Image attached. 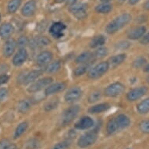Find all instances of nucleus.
Returning a JSON list of instances; mask_svg holds the SVG:
<instances>
[{
  "mask_svg": "<svg viewBox=\"0 0 149 149\" xmlns=\"http://www.w3.org/2000/svg\"><path fill=\"white\" fill-rule=\"evenodd\" d=\"M131 15L129 13H123L117 17L116 19L112 20L109 24L105 27V31L108 34H113L117 32L119 30L126 26L127 24H129L130 21L131 20Z\"/></svg>",
  "mask_w": 149,
  "mask_h": 149,
  "instance_id": "nucleus-1",
  "label": "nucleus"
},
{
  "mask_svg": "<svg viewBox=\"0 0 149 149\" xmlns=\"http://www.w3.org/2000/svg\"><path fill=\"white\" fill-rule=\"evenodd\" d=\"M98 131L94 130H91L89 132L86 133L84 135H82L77 141V145L81 148H85L88 147L92 145L96 142L98 139Z\"/></svg>",
  "mask_w": 149,
  "mask_h": 149,
  "instance_id": "nucleus-2",
  "label": "nucleus"
},
{
  "mask_svg": "<svg viewBox=\"0 0 149 149\" xmlns=\"http://www.w3.org/2000/svg\"><path fill=\"white\" fill-rule=\"evenodd\" d=\"M80 106L79 105H72L70 107L67 108L63 113L61 117V125L66 126L73 121V120L77 117L80 112Z\"/></svg>",
  "mask_w": 149,
  "mask_h": 149,
  "instance_id": "nucleus-3",
  "label": "nucleus"
},
{
  "mask_svg": "<svg viewBox=\"0 0 149 149\" xmlns=\"http://www.w3.org/2000/svg\"><path fill=\"white\" fill-rule=\"evenodd\" d=\"M109 62H102L97 64L95 66L90 70L88 72V77L91 79H96L100 77L105 74L109 69Z\"/></svg>",
  "mask_w": 149,
  "mask_h": 149,
  "instance_id": "nucleus-4",
  "label": "nucleus"
},
{
  "mask_svg": "<svg viewBox=\"0 0 149 149\" xmlns=\"http://www.w3.org/2000/svg\"><path fill=\"white\" fill-rule=\"evenodd\" d=\"M125 90V86L120 82H116L105 88L104 94L108 97H117L120 95Z\"/></svg>",
  "mask_w": 149,
  "mask_h": 149,
  "instance_id": "nucleus-5",
  "label": "nucleus"
},
{
  "mask_svg": "<svg viewBox=\"0 0 149 149\" xmlns=\"http://www.w3.org/2000/svg\"><path fill=\"white\" fill-rule=\"evenodd\" d=\"M52 81H53V79L50 77L40 79L38 81H37L36 82H34L32 84H31L29 88H27V91L30 93L38 92L41 90H42L43 88L50 85V84L52 83Z\"/></svg>",
  "mask_w": 149,
  "mask_h": 149,
  "instance_id": "nucleus-6",
  "label": "nucleus"
},
{
  "mask_svg": "<svg viewBox=\"0 0 149 149\" xmlns=\"http://www.w3.org/2000/svg\"><path fill=\"white\" fill-rule=\"evenodd\" d=\"M83 91L81 88L78 87L70 88V90L66 93V95L64 96V99L66 102L72 103L79 100L82 97Z\"/></svg>",
  "mask_w": 149,
  "mask_h": 149,
  "instance_id": "nucleus-7",
  "label": "nucleus"
},
{
  "mask_svg": "<svg viewBox=\"0 0 149 149\" xmlns=\"http://www.w3.org/2000/svg\"><path fill=\"white\" fill-rule=\"evenodd\" d=\"M53 55L51 52L49 51H43L40 52L38 56H37L36 63L37 65L40 67L47 66L52 60Z\"/></svg>",
  "mask_w": 149,
  "mask_h": 149,
  "instance_id": "nucleus-8",
  "label": "nucleus"
},
{
  "mask_svg": "<svg viewBox=\"0 0 149 149\" xmlns=\"http://www.w3.org/2000/svg\"><path fill=\"white\" fill-rule=\"evenodd\" d=\"M28 58V52L26 49H20L17 52L13 58V64L15 66H20L27 61Z\"/></svg>",
  "mask_w": 149,
  "mask_h": 149,
  "instance_id": "nucleus-9",
  "label": "nucleus"
},
{
  "mask_svg": "<svg viewBox=\"0 0 149 149\" xmlns=\"http://www.w3.org/2000/svg\"><path fill=\"white\" fill-rule=\"evenodd\" d=\"M66 29V25L61 22H56L52 24L49 32L55 38H60L63 36V31Z\"/></svg>",
  "mask_w": 149,
  "mask_h": 149,
  "instance_id": "nucleus-10",
  "label": "nucleus"
},
{
  "mask_svg": "<svg viewBox=\"0 0 149 149\" xmlns=\"http://www.w3.org/2000/svg\"><path fill=\"white\" fill-rule=\"evenodd\" d=\"M147 89L146 87H140V88H134L128 92L127 95V98L130 102H134L137 99H139L146 94Z\"/></svg>",
  "mask_w": 149,
  "mask_h": 149,
  "instance_id": "nucleus-11",
  "label": "nucleus"
},
{
  "mask_svg": "<svg viewBox=\"0 0 149 149\" xmlns=\"http://www.w3.org/2000/svg\"><path fill=\"white\" fill-rule=\"evenodd\" d=\"M37 5L35 1L30 0L25 3L24 6L21 9V14L25 17H30L34 14L36 11Z\"/></svg>",
  "mask_w": 149,
  "mask_h": 149,
  "instance_id": "nucleus-12",
  "label": "nucleus"
},
{
  "mask_svg": "<svg viewBox=\"0 0 149 149\" xmlns=\"http://www.w3.org/2000/svg\"><path fill=\"white\" fill-rule=\"evenodd\" d=\"M17 46V44L14 39H8L3 45V56L6 58L11 56L14 53Z\"/></svg>",
  "mask_w": 149,
  "mask_h": 149,
  "instance_id": "nucleus-13",
  "label": "nucleus"
},
{
  "mask_svg": "<svg viewBox=\"0 0 149 149\" xmlns=\"http://www.w3.org/2000/svg\"><path fill=\"white\" fill-rule=\"evenodd\" d=\"M66 88V84L64 82H59V83H56L52 84V85L48 86L45 88V95L46 96L52 95L54 94H56L63 91Z\"/></svg>",
  "mask_w": 149,
  "mask_h": 149,
  "instance_id": "nucleus-14",
  "label": "nucleus"
},
{
  "mask_svg": "<svg viewBox=\"0 0 149 149\" xmlns=\"http://www.w3.org/2000/svg\"><path fill=\"white\" fill-rule=\"evenodd\" d=\"M13 31L14 27L10 23H4L0 25V37L3 39H9Z\"/></svg>",
  "mask_w": 149,
  "mask_h": 149,
  "instance_id": "nucleus-15",
  "label": "nucleus"
},
{
  "mask_svg": "<svg viewBox=\"0 0 149 149\" xmlns=\"http://www.w3.org/2000/svg\"><path fill=\"white\" fill-rule=\"evenodd\" d=\"M94 126V121L89 116L81 118L78 122L75 123V128L78 130H87Z\"/></svg>",
  "mask_w": 149,
  "mask_h": 149,
  "instance_id": "nucleus-16",
  "label": "nucleus"
},
{
  "mask_svg": "<svg viewBox=\"0 0 149 149\" xmlns=\"http://www.w3.org/2000/svg\"><path fill=\"white\" fill-rule=\"evenodd\" d=\"M145 31H146V27L144 26H139V27L133 29L131 31H130V33L128 34V38L131 40L139 39L144 36Z\"/></svg>",
  "mask_w": 149,
  "mask_h": 149,
  "instance_id": "nucleus-17",
  "label": "nucleus"
},
{
  "mask_svg": "<svg viewBox=\"0 0 149 149\" xmlns=\"http://www.w3.org/2000/svg\"><path fill=\"white\" fill-rule=\"evenodd\" d=\"M50 43H51V41L47 37L43 36L32 39L30 42V45L32 48H38V47L46 46V45H49Z\"/></svg>",
  "mask_w": 149,
  "mask_h": 149,
  "instance_id": "nucleus-18",
  "label": "nucleus"
},
{
  "mask_svg": "<svg viewBox=\"0 0 149 149\" xmlns=\"http://www.w3.org/2000/svg\"><path fill=\"white\" fill-rule=\"evenodd\" d=\"M42 71L39 70L31 71L24 77L22 81L23 83L24 84H29L31 83H33L34 81H36L37 79L42 75Z\"/></svg>",
  "mask_w": 149,
  "mask_h": 149,
  "instance_id": "nucleus-19",
  "label": "nucleus"
},
{
  "mask_svg": "<svg viewBox=\"0 0 149 149\" xmlns=\"http://www.w3.org/2000/svg\"><path fill=\"white\" fill-rule=\"evenodd\" d=\"M110 108V105L108 103H101L98 105H94L89 109L88 112L91 114H98V113H102L103 112L107 111Z\"/></svg>",
  "mask_w": 149,
  "mask_h": 149,
  "instance_id": "nucleus-20",
  "label": "nucleus"
},
{
  "mask_svg": "<svg viewBox=\"0 0 149 149\" xmlns=\"http://www.w3.org/2000/svg\"><path fill=\"white\" fill-rule=\"evenodd\" d=\"M126 58H127L126 54H118L116 56H114L112 58H110L109 62V66L115 68L116 66H120V64H122L126 60Z\"/></svg>",
  "mask_w": 149,
  "mask_h": 149,
  "instance_id": "nucleus-21",
  "label": "nucleus"
},
{
  "mask_svg": "<svg viewBox=\"0 0 149 149\" xmlns=\"http://www.w3.org/2000/svg\"><path fill=\"white\" fill-rule=\"evenodd\" d=\"M116 121L117 123L118 126L120 128H127L130 125V120L128 116L124 114H120L115 118Z\"/></svg>",
  "mask_w": 149,
  "mask_h": 149,
  "instance_id": "nucleus-22",
  "label": "nucleus"
},
{
  "mask_svg": "<svg viewBox=\"0 0 149 149\" xmlns=\"http://www.w3.org/2000/svg\"><path fill=\"white\" fill-rule=\"evenodd\" d=\"M93 58V53L91 52H84L80 54L76 58V63L78 64L88 63L91 59Z\"/></svg>",
  "mask_w": 149,
  "mask_h": 149,
  "instance_id": "nucleus-23",
  "label": "nucleus"
},
{
  "mask_svg": "<svg viewBox=\"0 0 149 149\" xmlns=\"http://www.w3.org/2000/svg\"><path fill=\"white\" fill-rule=\"evenodd\" d=\"M113 10V6L108 3H102V4L96 6L95 11L100 14H106Z\"/></svg>",
  "mask_w": 149,
  "mask_h": 149,
  "instance_id": "nucleus-24",
  "label": "nucleus"
},
{
  "mask_svg": "<svg viewBox=\"0 0 149 149\" xmlns=\"http://www.w3.org/2000/svg\"><path fill=\"white\" fill-rule=\"evenodd\" d=\"M27 127H28V123L27 122H22L20 123V124L17 126L14 131V134H13V137L14 139H17L20 137H21L24 132L27 130Z\"/></svg>",
  "mask_w": 149,
  "mask_h": 149,
  "instance_id": "nucleus-25",
  "label": "nucleus"
},
{
  "mask_svg": "<svg viewBox=\"0 0 149 149\" xmlns=\"http://www.w3.org/2000/svg\"><path fill=\"white\" fill-rule=\"evenodd\" d=\"M22 0H10L7 5V11L9 13H15L20 8Z\"/></svg>",
  "mask_w": 149,
  "mask_h": 149,
  "instance_id": "nucleus-26",
  "label": "nucleus"
},
{
  "mask_svg": "<svg viewBox=\"0 0 149 149\" xmlns=\"http://www.w3.org/2000/svg\"><path fill=\"white\" fill-rule=\"evenodd\" d=\"M105 38L103 35H98L93 38L92 40L90 42V47L91 48H97V47H100L105 43Z\"/></svg>",
  "mask_w": 149,
  "mask_h": 149,
  "instance_id": "nucleus-27",
  "label": "nucleus"
},
{
  "mask_svg": "<svg viewBox=\"0 0 149 149\" xmlns=\"http://www.w3.org/2000/svg\"><path fill=\"white\" fill-rule=\"evenodd\" d=\"M137 109L140 114H146L149 113V98L141 102L137 105Z\"/></svg>",
  "mask_w": 149,
  "mask_h": 149,
  "instance_id": "nucleus-28",
  "label": "nucleus"
},
{
  "mask_svg": "<svg viewBox=\"0 0 149 149\" xmlns=\"http://www.w3.org/2000/svg\"><path fill=\"white\" fill-rule=\"evenodd\" d=\"M119 129H120V127L118 126L117 123H116L115 119H112L108 122L106 130H107V133L109 134H114L115 133L117 132Z\"/></svg>",
  "mask_w": 149,
  "mask_h": 149,
  "instance_id": "nucleus-29",
  "label": "nucleus"
},
{
  "mask_svg": "<svg viewBox=\"0 0 149 149\" xmlns=\"http://www.w3.org/2000/svg\"><path fill=\"white\" fill-rule=\"evenodd\" d=\"M31 105L28 100H21L18 104L17 109L20 113H26L31 109Z\"/></svg>",
  "mask_w": 149,
  "mask_h": 149,
  "instance_id": "nucleus-30",
  "label": "nucleus"
},
{
  "mask_svg": "<svg viewBox=\"0 0 149 149\" xmlns=\"http://www.w3.org/2000/svg\"><path fill=\"white\" fill-rule=\"evenodd\" d=\"M59 105V98H54L48 101L45 104L44 109L46 112H50L52 110L56 109L57 106Z\"/></svg>",
  "mask_w": 149,
  "mask_h": 149,
  "instance_id": "nucleus-31",
  "label": "nucleus"
},
{
  "mask_svg": "<svg viewBox=\"0 0 149 149\" xmlns=\"http://www.w3.org/2000/svg\"><path fill=\"white\" fill-rule=\"evenodd\" d=\"M60 66H61V63L59 61H54L52 63H50L46 66V69H45V71H46L48 73H53L55 72H56L60 69Z\"/></svg>",
  "mask_w": 149,
  "mask_h": 149,
  "instance_id": "nucleus-32",
  "label": "nucleus"
},
{
  "mask_svg": "<svg viewBox=\"0 0 149 149\" xmlns=\"http://www.w3.org/2000/svg\"><path fill=\"white\" fill-rule=\"evenodd\" d=\"M102 98V93L98 91H95L89 95L88 96V102L89 103H95L96 102H98V100H100Z\"/></svg>",
  "mask_w": 149,
  "mask_h": 149,
  "instance_id": "nucleus-33",
  "label": "nucleus"
},
{
  "mask_svg": "<svg viewBox=\"0 0 149 149\" xmlns=\"http://www.w3.org/2000/svg\"><path fill=\"white\" fill-rule=\"evenodd\" d=\"M40 146L39 141L38 140L32 138L28 140L25 144V148L26 149H38Z\"/></svg>",
  "mask_w": 149,
  "mask_h": 149,
  "instance_id": "nucleus-34",
  "label": "nucleus"
},
{
  "mask_svg": "<svg viewBox=\"0 0 149 149\" xmlns=\"http://www.w3.org/2000/svg\"><path fill=\"white\" fill-rule=\"evenodd\" d=\"M88 68H89V65H84V66H81L76 68L73 71V73H74V75L77 77L81 76V75H83L84 73L88 71Z\"/></svg>",
  "mask_w": 149,
  "mask_h": 149,
  "instance_id": "nucleus-35",
  "label": "nucleus"
},
{
  "mask_svg": "<svg viewBox=\"0 0 149 149\" xmlns=\"http://www.w3.org/2000/svg\"><path fill=\"white\" fill-rule=\"evenodd\" d=\"M73 14L77 20H84L88 17V13H87V11H86L85 9L76 11V12L73 13Z\"/></svg>",
  "mask_w": 149,
  "mask_h": 149,
  "instance_id": "nucleus-36",
  "label": "nucleus"
},
{
  "mask_svg": "<svg viewBox=\"0 0 149 149\" xmlns=\"http://www.w3.org/2000/svg\"><path fill=\"white\" fill-rule=\"evenodd\" d=\"M87 8H88V5L87 4H84V3H78V4H75V5H73V6H70V11L72 13L74 12H76V11H78V10H87Z\"/></svg>",
  "mask_w": 149,
  "mask_h": 149,
  "instance_id": "nucleus-37",
  "label": "nucleus"
},
{
  "mask_svg": "<svg viewBox=\"0 0 149 149\" xmlns=\"http://www.w3.org/2000/svg\"><path fill=\"white\" fill-rule=\"evenodd\" d=\"M108 54V49L106 48H98L97 50H96L95 53V56L97 58H103V57H105V56H107Z\"/></svg>",
  "mask_w": 149,
  "mask_h": 149,
  "instance_id": "nucleus-38",
  "label": "nucleus"
},
{
  "mask_svg": "<svg viewBox=\"0 0 149 149\" xmlns=\"http://www.w3.org/2000/svg\"><path fill=\"white\" fill-rule=\"evenodd\" d=\"M29 43V41L27 39V38L26 36H21L20 37V38L17 41V46L19 47L20 49H24L27 44Z\"/></svg>",
  "mask_w": 149,
  "mask_h": 149,
  "instance_id": "nucleus-39",
  "label": "nucleus"
},
{
  "mask_svg": "<svg viewBox=\"0 0 149 149\" xmlns=\"http://www.w3.org/2000/svg\"><path fill=\"white\" fill-rule=\"evenodd\" d=\"M146 63V59L144 57H138L137 59H136L134 61L133 66L136 67V68H139V67H142Z\"/></svg>",
  "mask_w": 149,
  "mask_h": 149,
  "instance_id": "nucleus-40",
  "label": "nucleus"
},
{
  "mask_svg": "<svg viewBox=\"0 0 149 149\" xmlns=\"http://www.w3.org/2000/svg\"><path fill=\"white\" fill-rule=\"evenodd\" d=\"M139 128L141 131L144 134H149V120H144L139 125Z\"/></svg>",
  "mask_w": 149,
  "mask_h": 149,
  "instance_id": "nucleus-41",
  "label": "nucleus"
},
{
  "mask_svg": "<svg viewBox=\"0 0 149 149\" xmlns=\"http://www.w3.org/2000/svg\"><path fill=\"white\" fill-rule=\"evenodd\" d=\"M130 46V43L127 41H123L116 45V49L118 50H126Z\"/></svg>",
  "mask_w": 149,
  "mask_h": 149,
  "instance_id": "nucleus-42",
  "label": "nucleus"
},
{
  "mask_svg": "<svg viewBox=\"0 0 149 149\" xmlns=\"http://www.w3.org/2000/svg\"><path fill=\"white\" fill-rule=\"evenodd\" d=\"M70 144L68 141H62L58 143L53 147V149H67L70 147Z\"/></svg>",
  "mask_w": 149,
  "mask_h": 149,
  "instance_id": "nucleus-43",
  "label": "nucleus"
},
{
  "mask_svg": "<svg viewBox=\"0 0 149 149\" xmlns=\"http://www.w3.org/2000/svg\"><path fill=\"white\" fill-rule=\"evenodd\" d=\"M9 91L6 88H0V102H2L5 100L6 98L8 97Z\"/></svg>",
  "mask_w": 149,
  "mask_h": 149,
  "instance_id": "nucleus-44",
  "label": "nucleus"
},
{
  "mask_svg": "<svg viewBox=\"0 0 149 149\" xmlns=\"http://www.w3.org/2000/svg\"><path fill=\"white\" fill-rule=\"evenodd\" d=\"M10 80V76L6 74V73H3V74H1L0 75V86L5 84L9 81Z\"/></svg>",
  "mask_w": 149,
  "mask_h": 149,
  "instance_id": "nucleus-45",
  "label": "nucleus"
},
{
  "mask_svg": "<svg viewBox=\"0 0 149 149\" xmlns=\"http://www.w3.org/2000/svg\"><path fill=\"white\" fill-rule=\"evenodd\" d=\"M141 43L143 45H147L149 43V32L147 34H145L144 36L141 40Z\"/></svg>",
  "mask_w": 149,
  "mask_h": 149,
  "instance_id": "nucleus-46",
  "label": "nucleus"
},
{
  "mask_svg": "<svg viewBox=\"0 0 149 149\" xmlns=\"http://www.w3.org/2000/svg\"><path fill=\"white\" fill-rule=\"evenodd\" d=\"M10 143L9 142L8 140H3L2 141L0 142V149H3L6 146H8Z\"/></svg>",
  "mask_w": 149,
  "mask_h": 149,
  "instance_id": "nucleus-47",
  "label": "nucleus"
},
{
  "mask_svg": "<svg viewBox=\"0 0 149 149\" xmlns=\"http://www.w3.org/2000/svg\"><path fill=\"white\" fill-rule=\"evenodd\" d=\"M66 5L69 6H73V5H75L77 2V0H66Z\"/></svg>",
  "mask_w": 149,
  "mask_h": 149,
  "instance_id": "nucleus-48",
  "label": "nucleus"
},
{
  "mask_svg": "<svg viewBox=\"0 0 149 149\" xmlns=\"http://www.w3.org/2000/svg\"><path fill=\"white\" fill-rule=\"evenodd\" d=\"M3 149H17V147L16 144H10L8 146H6V148H4Z\"/></svg>",
  "mask_w": 149,
  "mask_h": 149,
  "instance_id": "nucleus-49",
  "label": "nucleus"
},
{
  "mask_svg": "<svg viewBox=\"0 0 149 149\" xmlns=\"http://www.w3.org/2000/svg\"><path fill=\"white\" fill-rule=\"evenodd\" d=\"M144 8L146 10L149 11V0H148L146 3H144Z\"/></svg>",
  "mask_w": 149,
  "mask_h": 149,
  "instance_id": "nucleus-50",
  "label": "nucleus"
},
{
  "mask_svg": "<svg viewBox=\"0 0 149 149\" xmlns=\"http://www.w3.org/2000/svg\"><path fill=\"white\" fill-rule=\"evenodd\" d=\"M139 1L140 0H129V3L130 5H135V4H137Z\"/></svg>",
  "mask_w": 149,
  "mask_h": 149,
  "instance_id": "nucleus-51",
  "label": "nucleus"
},
{
  "mask_svg": "<svg viewBox=\"0 0 149 149\" xmlns=\"http://www.w3.org/2000/svg\"><path fill=\"white\" fill-rule=\"evenodd\" d=\"M144 71L145 72H148V73H149V63L145 67H144Z\"/></svg>",
  "mask_w": 149,
  "mask_h": 149,
  "instance_id": "nucleus-52",
  "label": "nucleus"
},
{
  "mask_svg": "<svg viewBox=\"0 0 149 149\" xmlns=\"http://www.w3.org/2000/svg\"><path fill=\"white\" fill-rule=\"evenodd\" d=\"M66 0H55V3H62L65 2Z\"/></svg>",
  "mask_w": 149,
  "mask_h": 149,
  "instance_id": "nucleus-53",
  "label": "nucleus"
},
{
  "mask_svg": "<svg viewBox=\"0 0 149 149\" xmlns=\"http://www.w3.org/2000/svg\"><path fill=\"white\" fill-rule=\"evenodd\" d=\"M126 2V0H118V3H120V4H123V3H124Z\"/></svg>",
  "mask_w": 149,
  "mask_h": 149,
  "instance_id": "nucleus-54",
  "label": "nucleus"
},
{
  "mask_svg": "<svg viewBox=\"0 0 149 149\" xmlns=\"http://www.w3.org/2000/svg\"><path fill=\"white\" fill-rule=\"evenodd\" d=\"M102 3H109L110 1H112V0H100Z\"/></svg>",
  "mask_w": 149,
  "mask_h": 149,
  "instance_id": "nucleus-55",
  "label": "nucleus"
},
{
  "mask_svg": "<svg viewBox=\"0 0 149 149\" xmlns=\"http://www.w3.org/2000/svg\"><path fill=\"white\" fill-rule=\"evenodd\" d=\"M1 18H2V15H1V13H0V21H1Z\"/></svg>",
  "mask_w": 149,
  "mask_h": 149,
  "instance_id": "nucleus-56",
  "label": "nucleus"
},
{
  "mask_svg": "<svg viewBox=\"0 0 149 149\" xmlns=\"http://www.w3.org/2000/svg\"><path fill=\"white\" fill-rule=\"evenodd\" d=\"M128 149H130V148H128Z\"/></svg>",
  "mask_w": 149,
  "mask_h": 149,
  "instance_id": "nucleus-57",
  "label": "nucleus"
}]
</instances>
